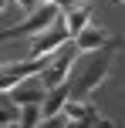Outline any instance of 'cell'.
Masks as SVG:
<instances>
[{
    "label": "cell",
    "mask_w": 125,
    "mask_h": 128,
    "mask_svg": "<svg viewBox=\"0 0 125 128\" xmlns=\"http://www.w3.org/2000/svg\"><path fill=\"white\" fill-rule=\"evenodd\" d=\"M74 54H78V44H64L58 54H54L51 68L41 74V81H44V88H47V91H54V88H61V84H68L71 68H74V61H78Z\"/></svg>",
    "instance_id": "5"
},
{
    "label": "cell",
    "mask_w": 125,
    "mask_h": 128,
    "mask_svg": "<svg viewBox=\"0 0 125 128\" xmlns=\"http://www.w3.org/2000/svg\"><path fill=\"white\" fill-rule=\"evenodd\" d=\"M41 4H58V7H64V10H68V7H71L74 0H41Z\"/></svg>",
    "instance_id": "14"
},
{
    "label": "cell",
    "mask_w": 125,
    "mask_h": 128,
    "mask_svg": "<svg viewBox=\"0 0 125 128\" xmlns=\"http://www.w3.org/2000/svg\"><path fill=\"white\" fill-rule=\"evenodd\" d=\"M61 10H64V7H58V4H41L34 14H27V20H20V24H14V27H4V37L7 40L10 37H37V34L51 30V27L64 17Z\"/></svg>",
    "instance_id": "2"
},
{
    "label": "cell",
    "mask_w": 125,
    "mask_h": 128,
    "mask_svg": "<svg viewBox=\"0 0 125 128\" xmlns=\"http://www.w3.org/2000/svg\"><path fill=\"white\" fill-rule=\"evenodd\" d=\"M98 128H115L112 122H105V118H101V122H98Z\"/></svg>",
    "instance_id": "15"
},
{
    "label": "cell",
    "mask_w": 125,
    "mask_h": 128,
    "mask_svg": "<svg viewBox=\"0 0 125 128\" xmlns=\"http://www.w3.org/2000/svg\"><path fill=\"white\" fill-rule=\"evenodd\" d=\"M20 115H24V108H20V104L14 101L10 94H4V111H0V128L20 125Z\"/></svg>",
    "instance_id": "9"
},
{
    "label": "cell",
    "mask_w": 125,
    "mask_h": 128,
    "mask_svg": "<svg viewBox=\"0 0 125 128\" xmlns=\"http://www.w3.org/2000/svg\"><path fill=\"white\" fill-rule=\"evenodd\" d=\"M37 128H68V115H54V118H44Z\"/></svg>",
    "instance_id": "12"
},
{
    "label": "cell",
    "mask_w": 125,
    "mask_h": 128,
    "mask_svg": "<svg viewBox=\"0 0 125 128\" xmlns=\"http://www.w3.org/2000/svg\"><path fill=\"white\" fill-rule=\"evenodd\" d=\"M101 118L98 115H88V118H78V122H68V128H98Z\"/></svg>",
    "instance_id": "11"
},
{
    "label": "cell",
    "mask_w": 125,
    "mask_h": 128,
    "mask_svg": "<svg viewBox=\"0 0 125 128\" xmlns=\"http://www.w3.org/2000/svg\"><path fill=\"white\" fill-rule=\"evenodd\" d=\"M64 24H68L71 40H74V37H78V34L88 27V7H85V4H71V7L64 10Z\"/></svg>",
    "instance_id": "8"
},
{
    "label": "cell",
    "mask_w": 125,
    "mask_h": 128,
    "mask_svg": "<svg viewBox=\"0 0 125 128\" xmlns=\"http://www.w3.org/2000/svg\"><path fill=\"white\" fill-rule=\"evenodd\" d=\"M71 40V30H68V24H64V17L58 20V24L51 27V30H44V34H37V37L31 40V47H27V58H54V54L61 51V47Z\"/></svg>",
    "instance_id": "3"
},
{
    "label": "cell",
    "mask_w": 125,
    "mask_h": 128,
    "mask_svg": "<svg viewBox=\"0 0 125 128\" xmlns=\"http://www.w3.org/2000/svg\"><path fill=\"white\" fill-rule=\"evenodd\" d=\"M17 4H20V10H24V14H34V10L41 7V0H17Z\"/></svg>",
    "instance_id": "13"
},
{
    "label": "cell",
    "mask_w": 125,
    "mask_h": 128,
    "mask_svg": "<svg viewBox=\"0 0 125 128\" xmlns=\"http://www.w3.org/2000/svg\"><path fill=\"white\" fill-rule=\"evenodd\" d=\"M115 54H118V40H112V44L101 47V51L78 54V61H74V68H71V78H68L71 101H88V94L108 78V68H112Z\"/></svg>",
    "instance_id": "1"
},
{
    "label": "cell",
    "mask_w": 125,
    "mask_h": 128,
    "mask_svg": "<svg viewBox=\"0 0 125 128\" xmlns=\"http://www.w3.org/2000/svg\"><path fill=\"white\" fill-rule=\"evenodd\" d=\"M112 4H125V0H112Z\"/></svg>",
    "instance_id": "17"
},
{
    "label": "cell",
    "mask_w": 125,
    "mask_h": 128,
    "mask_svg": "<svg viewBox=\"0 0 125 128\" xmlns=\"http://www.w3.org/2000/svg\"><path fill=\"white\" fill-rule=\"evenodd\" d=\"M4 94H10L14 101H17L20 108H24V104H44L47 88H44V81H41V74H37V78H27V81H20L17 88L4 91Z\"/></svg>",
    "instance_id": "6"
},
{
    "label": "cell",
    "mask_w": 125,
    "mask_h": 128,
    "mask_svg": "<svg viewBox=\"0 0 125 128\" xmlns=\"http://www.w3.org/2000/svg\"><path fill=\"white\" fill-rule=\"evenodd\" d=\"M51 61H54V58H24V61H17V64H4L0 88H4V91H10V88H17L20 81H27V78L44 74V71L51 68Z\"/></svg>",
    "instance_id": "4"
},
{
    "label": "cell",
    "mask_w": 125,
    "mask_h": 128,
    "mask_svg": "<svg viewBox=\"0 0 125 128\" xmlns=\"http://www.w3.org/2000/svg\"><path fill=\"white\" fill-rule=\"evenodd\" d=\"M74 44H78V51H81V54H91V51H101V47H108V44H112V37H108V30H105V27L88 24L85 30L74 37Z\"/></svg>",
    "instance_id": "7"
},
{
    "label": "cell",
    "mask_w": 125,
    "mask_h": 128,
    "mask_svg": "<svg viewBox=\"0 0 125 128\" xmlns=\"http://www.w3.org/2000/svg\"><path fill=\"white\" fill-rule=\"evenodd\" d=\"M74 4H85V7H88V4H95V0H74Z\"/></svg>",
    "instance_id": "16"
},
{
    "label": "cell",
    "mask_w": 125,
    "mask_h": 128,
    "mask_svg": "<svg viewBox=\"0 0 125 128\" xmlns=\"http://www.w3.org/2000/svg\"><path fill=\"white\" fill-rule=\"evenodd\" d=\"M64 115H68V122H78V118H88V115H98V111H95L91 104H85V101H68Z\"/></svg>",
    "instance_id": "10"
}]
</instances>
